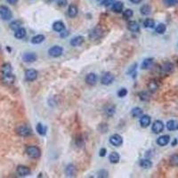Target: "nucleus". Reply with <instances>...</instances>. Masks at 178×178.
<instances>
[{
    "label": "nucleus",
    "instance_id": "11",
    "mask_svg": "<svg viewBox=\"0 0 178 178\" xmlns=\"http://www.w3.org/2000/svg\"><path fill=\"white\" fill-rule=\"evenodd\" d=\"M37 59H38V56L34 53H24V55H22L23 62H29V63L36 62V61H37Z\"/></svg>",
    "mask_w": 178,
    "mask_h": 178
},
{
    "label": "nucleus",
    "instance_id": "5",
    "mask_svg": "<svg viewBox=\"0 0 178 178\" xmlns=\"http://www.w3.org/2000/svg\"><path fill=\"white\" fill-rule=\"evenodd\" d=\"M63 53V48L60 46H52L49 50H48V55L51 57L56 58V57H60Z\"/></svg>",
    "mask_w": 178,
    "mask_h": 178
},
{
    "label": "nucleus",
    "instance_id": "19",
    "mask_svg": "<svg viewBox=\"0 0 178 178\" xmlns=\"http://www.w3.org/2000/svg\"><path fill=\"white\" fill-rule=\"evenodd\" d=\"M128 29L131 32H139L140 31V26L135 21H130L128 23Z\"/></svg>",
    "mask_w": 178,
    "mask_h": 178
},
{
    "label": "nucleus",
    "instance_id": "3",
    "mask_svg": "<svg viewBox=\"0 0 178 178\" xmlns=\"http://www.w3.org/2000/svg\"><path fill=\"white\" fill-rule=\"evenodd\" d=\"M0 17L5 21H9L12 19L13 13L9 7H7L6 6H0Z\"/></svg>",
    "mask_w": 178,
    "mask_h": 178
},
{
    "label": "nucleus",
    "instance_id": "35",
    "mask_svg": "<svg viewBox=\"0 0 178 178\" xmlns=\"http://www.w3.org/2000/svg\"><path fill=\"white\" fill-rule=\"evenodd\" d=\"M144 26L145 28L152 29L155 26V22H154V20L151 19V18H147V19L144 22Z\"/></svg>",
    "mask_w": 178,
    "mask_h": 178
},
{
    "label": "nucleus",
    "instance_id": "38",
    "mask_svg": "<svg viewBox=\"0 0 178 178\" xmlns=\"http://www.w3.org/2000/svg\"><path fill=\"white\" fill-rule=\"evenodd\" d=\"M163 3L165 4L166 6L171 7L178 6V0H163Z\"/></svg>",
    "mask_w": 178,
    "mask_h": 178
},
{
    "label": "nucleus",
    "instance_id": "46",
    "mask_svg": "<svg viewBox=\"0 0 178 178\" xmlns=\"http://www.w3.org/2000/svg\"><path fill=\"white\" fill-rule=\"evenodd\" d=\"M136 68H137V63H134V65H132V66L130 67L129 70L128 71V74H132V73H134L135 71V69H136Z\"/></svg>",
    "mask_w": 178,
    "mask_h": 178
},
{
    "label": "nucleus",
    "instance_id": "20",
    "mask_svg": "<svg viewBox=\"0 0 178 178\" xmlns=\"http://www.w3.org/2000/svg\"><path fill=\"white\" fill-rule=\"evenodd\" d=\"M174 66L171 62H166L161 67V70L163 71V72L167 73V74L172 73L173 71H174Z\"/></svg>",
    "mask_w": 178,
    "mask_h": 178
},
{
    "label": "nucleus",
    "instance_id": "51",
    "mask_svg": "<svg viewBox=\"0 0 178 178\" xmlns=\"http://www.w3.org/2000/svg\"><path fill=\"white\" fill-rule=\"evenodd\" d=\"M130 2L133 3V4L137 5V4H140V3L142 2V0H130Z\"/></svg>",
    "mask_w": 178,
    "mask_h": 178
},
{
    "label": "nucleus",
    "instance_id": "9",
    "mask_svg": "<svg viewBox=\"0 0 178 178\" xmlns=\"http://www.w3.org/2000/svg\"><path fill=\"white\" fill-rule=\"evenodd\" d=\"M151 130L155 134H159L164 130V124L161 120H156L152 124Z\"/></svg>",
    "mask_w": 178,
    "mask_h": 178
},
{
    "label": "nucleus",
    "instance_id": "25",
    "mask_svg": "<svg viewBox=\"0 0 178 178\" xmlns=\"http://www.w3.org/2000/svg\"><path fill=\"white\" fill-rule=\"evenodd\" d=\"M45 39H46V37L44 35H42V34L36 35L31 39V43L34 45H39V44H41L42 42H44Z\"/></svg>",
    "mask_w": 178,
    "mask_h": 178
},
{
    "label": "nucleus",
    "instance_id": "49",
    "mask_svg": "<svg viewBox=\"0 0 178 178\" xmlns=\"http://www.w3.org/2000/svg\"><path fill=\"white\" fill-rule=\"evenodd\" d=\"M101 126L102 127V129H100L101 133H106L107 131H108V127H107L106 124H101Z\"/></svg>",
    "mask_w": 178,
    "mask_h": 178
},
{
    "label": "nucleus",
    "instance_id": "37",
    "mask_svg": "<svg viewBox=\"0 0 178 178\" xmlns=\"http://www.w3.org/2000/svg\"><path fill=\"white\" fill-rule=\"evenodd\" d=\"M166 29H167V27L164 23H159L156 28V32L158 34H164L166 32Z\"/></svg>",
    "mask_w": 178,
    "mask_h": 178
},
{
    "label": "nucleus",
    "instance_id": "14",
    "mask_svg": "<svg viewBox=\"0 0 178 178\" xmlns=\"http://www.w3.org/2000/svg\"><path fill=\"white\" fill-rule=\"evenodd\" d=\"M85 82L89 85H95L97 82V76L95 73H88L85 76Z\"/></svg>",
    "mask_w": 178,
    "mask_h": 178
},
{
    "label": "nucleus",
    "instance_id": "31",
    "mask_svg": "<svg viewBox=\"0 0 178 178\" xmlns=\"http://www.w3.org/2000/svg\"><path fill=\"white\" fill-rule=\"evenodd\" d=\"M148 89L149 91H151V93L156 92L158 89V84L157 83L156 80H151L148 84Z\"/></svg>",
    "mask_w": 178,
    "mask_h": 178
},
{
    "label": "nucleus",
    "instance_id": "54",
    "mask_svg": "<svg viewBox=\"0 0 178 178\" xmlns=\"http://www.w3.org/2000/svg\"><path fill=\"white\" fill-rule=\"evenodd\" d=\"M47 2H49V3H52L53 1H55V0H46Z\"/></svg>",
    "mask_w": 178,
    "mask_h": 178
},
{
    "label": "nucleus",
    "instance_id": "26",
    "mask_svg": "<svg viewBox=\"0 0 178 178\" xmlns=\"http://www.w3.org/2000/svg\"><path fill=\"white\" fill-rule=\"evenodd\" d=\"M1 71H2V75L6 76V75H9L12 74L13 72V69H12V65L10 63H5L2 68H1Z\"/></svg>",
    "mask_w": 178,
    "mask_h": 178
},
{
    "label": "nucleus",
    "instance_id": "40",
    "mask_svg": "<svg viewBox=\"0 0 178 178\" xmlns=\"http://www.w3.org/2000/svg\"><path fill=\"white\" fill-rule=\"evenodd\" d=\"M134 14V12L131 9H126L123 13V18L125 20H128L129 18H131Z\"/></svg>",
    "mask_w": 178,
    "mask_h": 178
},
{
    "label": "nucleus",
    "instance_id": "39",
    "mask_svg": "<svg viewBox=\"0 0 178 178\" xmlns=\"http://www.w3.org/2000/svg\"><path fill=\"white\" fill-rule=\"evenodd\" d=\"M170 165L173 167H178V154H174L170 158Z\"/></svg>",
    "mask_w": 178,
    "mask_h": 178
},
{
    "label": "nucleus",
    "instance_id": "53",
    "mask_svg": "<svg viewBox=\"0 0 178 178\" xmlns=\"http://www.w3.org/2000/svg\"><path fill=\"white\" fill-rule=\"evenodd\" d=\"M176 144H177V140H176V139H174V140L173 141V142H172V146L176 145Z\"/></svg>",
    "mask_w": 178,
    "mask_h": 178
},
{
    "label": "nucleus",
    "instance_id": "8",
    "mask_svg": "<svg viewBox=\"0 0 178 178\" xmlns=\"http://www.w3.org/2000/svg\"><path fill=\"white\" fill-rule=\"evenodd\" d=\"M110 142L115 147H119L123 144V138H122L121 135H119L118 134H115V135H112L110 137Z\"/></svg>",
    "mask_w": 178,
    "mask_h": 178
},
{
    "label": "nucleus",
    "instance_id": "6",
    "mask_svg": "<svg viewBox=\"0 0 178 178\" xmlns=\"http://www.w3.org/2000/svg\"><path fill=\"white\" fill-rule=\"evenodd\" d=\"M103 35V29L101 26H96L95 28H94L90 34H89V39H91L92 40H95L100 39L102 36Z\"/></svg>",
    "mask_w": 178,
    "mask_h": 178
},
{
    "label": "nucleus",
    "instance_id": "50",
    "mask_svg": "<svg viewBox=\"0 0 178 178\" xmlns=\"http://www.w3.org/2000/svg\"><path fill=\"white\" fill-rule=\"evenodd\" d=\"M69 31H62V33L60 34V37L61 38H66L67 37V36H69Z\"/></svg>",
    "mask_w": 178,
    "mask_h": 178
},
{
    "label": "nucleus",
    "instance_id": "36",
    "mask_svg": "<svg viewBox=\"0 0 178 178\" xmlns=\"http://www.w3.org/2000/svg\"><path fill=\"white\" fill-rule=\"evenodd\" d=\"M104 112L106 113L107 116H113V114L115 113V107L114 106H107L105 110H104Z\"/></svg>",
    "mask_w": 178,
    "mask_h": 178
},
{
    "label": "nucleus",
    "instance_id": "52",
    "mask_svg": "<svg viewBox=\"0 0 178 178\" xmlns=\"http://www.w3.org/2000/svg\"><path fill=\"white\" fill-rule=\"evenodd\" d=\"M17 1H18V0H7V2H8L9 4H12V5L16 4V3H17Z\"/></svg>",
    "mask_w": 178,
    "mask_h": 178
},
{
    "label": "nucleus",
    "instance_id": "23",
    "mask_svg": "<svg viewBox=\"0 0 178 178\" xmlns=\"http://www.w3.org/2000/svg\"><path fill=\"white\" fill-rule=\"evenodd\" d=\"M139 165L144 169H149L152 167V162L148 158H142L139 161Z\"/></svg>",
    "mask_w": 178,
    "mask_h": 178
},
{
    "label": "nucleus",
    "instance_id": "45",
    "mask_svg": "<svg viewBox=\"0 0 178 178\" xmlns=\"http://www.w3.org/2000/svg\"><path fill=\"white\" fill-rule=\"evenodd\" d=\"M57 4L60 7H65L68 5V0H57Z\"/></svg>",
    "mask_w": 178,
    "mask_h": 178
},
{
    "label": "nucleus",
    "instance_id": "18",
    "mask_svg": "<svg viewBox=\"0 0 178 178\" xmlns=\"http://www.w3.org/2000/svg\"><path fill=\"white\" fill-rule=\"evenodd\" d=\"M153 63H154V61L152 58H147L142 62V63L141 65V69H150L152 68Z\"/></svg>",
    "mask_w": 178,
    "mask_h": 178
},
{
    "label": "nucleus",
    "instance_id": "48",
    "mask_svg": "<svg viewBox=\"0 0 178 178\" xmlns=\"http://www.w3.org/2000/svg\"><path fill=\"white\" fill-rule=\"evenodd\" d=\"M106 153H107V149L106 148H102L99 151V155L100 157H105L106 156Z\"/></svg>",
    "mask_w": 178,
    "mask_h": 178
},
{
    "label": "nucleus",
    "instance_id": "47",
    "mask_svg": "<svg viewBox=\"0 0 178 178\" xmlns=\"http://www.w3.org/2000/svg\"><path fill=\"white\" fill-rule=\"evenodd\" d=\"M76 144H77V145H78V147H82V146L84 145V141H83V139H82L81 137L77 138V139H76Z\"/></svg>",
    "mask_w": 178,
    "mask_h": 178
},
{
    "label": "nucleus",
    "instance_id": "28",
    "mask_svg": "<svg viewBox=\"0 0 178 178\" xmlns=\"http://www.w3.org/2000/svg\"><path fill=\"white\" fill-rule=\"evenodd\" d=\"M3 81L6 85H13L14 83V81H15V77H14V75L13 73L9 74V75L3 76Z\"/></svg>",
    "mask_w": 178,
    "mask_h": 178
},
{
    "label": "nucleus",
    "instance_id": "7",
    "mask_svg": "<svg viewBox=\"0 0 178 178\" xmlns=\"http://www.w3.org/2000/svg\"><path fill=\"white\" fill-rule=\"evenodd\" d=\"M38 71L34 69H27L25 71V79L29 82H32V81H35L36 79L38 78Z\"/></svg>",
    "mask_w": 178,
    "mask_h": 178
},
{
    "label": "nucleus",
    "instance_id": "15",
    "mask_svg": "<svg viewBox=\"0 0 178 178\" xmlns=\"http://www.w3.org/2000/svg\"><path fill=\"white\" fill-rule=\"evenodd\" d=\"M78 8L75 4H70L69 6V9H68V15L70 18H74L78 15Z\"/></svg>",
    "mask_w": 178,
    "mask_h": 178
},
{
    "label": "nucleus",
    "instance_id": "21",
    "mask_svg": "<svg viewBox=\"0 0 178 178\" xmlns=\"http://www.w3.org/2000/svg\"><path fill=\"white\" fill-rule=\"evenodd\" d=\"M53 29L56 31V32H62L65 29V25L62 22L57 21L55 22H53Z\"/></svg>",
    "mask_w": 178,
    "mask_h": 178
},
{
    "label": "nucleus",
    "instance_id": "12",
    "mask_svg": "<svg viewBox=\"0 0 178 178\" xmlns=\"http://www.w3.org/2000/svg\"><path fill=\"white\" fill-rule=\"evenodd\" d=\"M65 174L69 177H74L77 175V168L73 164H69L65 168Z\"/></svg>",
    "mask_w": 178,
    "mask_h": 178
},
{
    "label": "nucleus",
    "instance_id": "13",
    "mask_svg": "<svg viewBox=\"0 0 178 178\" xmlns=\"http://www.w3.org/2000/svg\"><path fill=\"white\" fill-rule=\"evenodd\" d=\"M151 122V118L149 115H142L141 118H140V125L142 128H148Z\"/></svg>",
    "mask_w": 178,
    "mask_h": 178
},
{
    "label": "nucleus",
    "instance_id": "34",
    "mask_svg": "<svg viewBox=\"0 0 178 178\" xmlns=\"http://www.w3.org/2000/svg\"><path fill=\"white\" fill-rule=\"evenodd\" d=\"M22 25V21H19V20H16V21H13L11 22L10 24V28L13 29V30H17L19 28H21V26Z\"/></svg>",
    "mask_w": 178,
    "mask_h": 178
},
{
    "label": "nucleus",
    "instance_id": "22",
    "mask_svg": "<svg viewBox=\"0 0 178 178\" xmlns=\"http://www.w3.org/2000/svg\"><path fill=\"white\" fill-rule=\"evenodd\" d=\"M112 11L114 13H119L123 11V8H124V5L121 1H115L113 4H112Z\"/></svg>",
    "mask_w": 178,
    "mask_h": 178
},
{
    "label": "nucleus",
    "instance_id": "4",
    "mask_svg": "<svg viewBox=\"0 0 178 178\" xmlns=\"http://www.w3.org/2000/svg\"><path fill=\"white\" fill-rule=\"evenodd\" d=\"M115 80V77L111 72H105L101 78V83L105 85H111Z\"/></svg>",
    "mask_w": 178,
    "mask_h": 178
},
{
    "label": "nucleus",
    "instance_id": "32",
    "mask_svg": "<svg viewBox=\"0 0 178 178\" xmlns=\"http://www.w3.org/2000/svg\"><path fill=\"white\" fill-rule=\"evenodd\" d=\"M140 12H141V13H142V15L147 16V15L151 14V6H149V5H144V6L141 7Z\"/></svg>",
    "mask_w": 178,
    "mask_h": 178
},
{
    "label": "nucleus",
    "instance_id": "16",
    "mask_svg": "<svg viewBox=\"0 0 178 178\" xmlns=\"http://www.w3.org/2000/svg\"><path fill=\"white\" fill-rule=\"evenodd\" d=\"M169 141H170L169 135H164L159 136V137L157 139V144H158L159 146H166L167 144H168Z\"/></svg>",
    "mask_w": 178,
    "mask_h": 178
},
{
    "label": "nucleus",
    "instance_id": "2",
    "mask_svg": "<svg viewBox=\"0 0 178 178\" xmlns=\"http://www.w3.org/2000/svg\"><path fill=\"white\" fill-rule=\"evenodd\" d=\"M16 133H17V135H19L20 136L28 137V136L32 135V130H31V128L29 126H27V125H21V126L17 127Z\"/></svg>",
    "mask_w": 178,
    "mask_h": 178
},
{
    "label": "nucleus",
    "instance_id": "41",
    "mask_svg": "<svg viewBox=\"0 0 178 178\" xmlns=\"http://www.w3.org/2000/svg\"><path fill=\"white\" fill-rule=\"evenodd\" d=\"M139 97H140V99H141L142 101H149L150 98H151L150 95H149L147 92H145V91L139 93Z\"/></svg>",
    "mask_w": 178,
    "mask_h": 178
},
{
    "label": "nucleus",
    "instance_id": "42",
    "mask_svg": "<svg viewBox=\"0 0 178 178\" xmlns=\"http://www.w3.org/2000/svg\"><path fill=\"white\" fill-rule=\"evenodd\" d=\"M97 176L100 177V178H106V177L109 176V173H108V171L105 170V169H101V170L98 171Z\"/></svg>",
    "mask_w": 178,
    "mask_h": 178
},
{
    "label": "nucleus",
    "instance_id": "33",
    "mask_svg": "<svg viewBox=\"0 0 178 178\" xmlns=\"http://www.w3.org/2000/svg\"><path fill=\"white\" fill-rule=\"evenodd\" d=\"M142 112H144V111H142L141 108H139V107H135V108H134L131 111V114L134 118H139L142 115Z\"/></svg>",
    "mask_w": 178,
    "mask_h": 178
},
{
    "label": "nucleus",
    "instance_id": "24",
    "mask_svg": "<svg viewBox=\"0 0 178 178\" xmlns=\"http://www.w3.org/2000/svg\"><path fill=\"white\" fill-rule=\"evenodd\" d=\"M26 33H27L26 29L21 27V28L18 29L17 30H15V32H14V37H15L17 39H23L25 36H26Z\"/></svg>",
    "mask_w": 178,
    "mask_h": 178
},
{
    "label": "nucleus",
    "instance_id": "29",
    "mask_svg": "<svg viewBox=\"0 0 178 178\" xmlns=\"http://www.w3.org/2000/svg\"><path fill=\"white\" fill-rule=\"evenodd\" d=\"M119 158H120V157H119L118 153H117L116 151L111 152V153L110 154V156H109V159H110L111 163H112V164H117V163H118V162H119Z\"/></svg>",
    "mask_w": 178,
    "mask_h": 178
},
{
    "label": "nucleus",
    "instance_id": "30",
    "mask_svg": "<svg viewBox=\"0 0 178 178\" xmlns=\"http://www.w3.org/2000/svg\"><path fill=\"white\" fill-rule=\"evenodd\" d=\"M36 130H37V132H38L39 135H46L47 128L45 127L43 124L39 123V124L37 125V127H36Z\"/></svg>",
    "mask_w": 178,
    "mask_h": 178
},
{
    "label": "nucleus",
    "instance_id": "27",
    "mask_svg": "<svg viewBox=\"0 0 178 178\" xmlns=\"http://www.w3.org/2000/svg\"><path fill=\"white\" fill-rule=\"evenodd\" d=\"M167 128L169 131H175L178 130V122L176 120H169L167 123Z\"/></svg>",
    "mask_w": 178,
    "mask_h": 178
},
{
    "label": "nucleus",
    "instance_id": "10",
    "mask_svg": "<svg viewBox=\"0 0 178 178\" xmlns=\"http://www.w3.org/2000/svg\"><path fill=\"white\" fill-rule=\"evenodd\" d=\"M16 171H17V174H19L20 176H22V177L28 176V175H29L30 173H31L29 167H26V166H22V165L18 166Z\"/></svg>",
    "mask_w": 178,
    "mask_h": 178
},
{
    "label": "nucleus",
    "instance_id": "43",
    "mask_svg": "<svg viewBox=\"0 0 178 178\" xmlns=\"http://www.w3.org/2000/svg\"><path fill=\"white\" fill-rule=\"evenodd\" d=\"M128 95V89L127 88H121L120 90L118 92V95L120 98H123Z\"/></svg>",
    "mask_w": 178,
    "mask_h": 178
},
{
    "label": "nucleus",
    "instance_id": "1",
    "mask_svg": "<svg viewBox=\"0 0 178 178\" xmlns=\"http://www.w3.org/2000/svg\"><path fill=\"white\" fill-rule=\"evenodd\" d=\"M26 153L31 158H39L41 156V150L35 145H30L26 148Z\"/></svg>",
    "mask_w": 178,
    "mask_h": 178
},
{
    "label": "nucleus",
    "instance_id": "44",
    "mask_svg": "<svg viewBox=\"0 0 178 178\" xmlns=\"http://www.w3.org/2000/svg\"><path fill=\"white\" fill-rule=\"evenodd\" d=\"M115 2V0H102V6H109L111 4H113Z\"/></svg>",
    "mask_w": 178,
    "mask_h": 178
},
{
    "label": "nucleus",
    "instance_id": "17",
    "mask_svg": "<svg viewBox=\"0 0 178 178\" xmlns=\"http://www.w3.org/2000/svg\"><path fill=\"white\" fill-rule=\"evenodd\" d=\"M83 43H84V38L81 37V36H78V37L73 38L72 39L70 40V42H69L70 46H74V47L79 46H81Z\"/></svg>",
    "mask_w": 178,
    "mask_h": 178
}]
</instances>
